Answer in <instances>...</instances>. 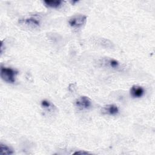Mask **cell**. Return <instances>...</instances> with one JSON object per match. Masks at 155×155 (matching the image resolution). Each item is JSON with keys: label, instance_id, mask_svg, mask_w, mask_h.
Returning a JSON list of instances; mask_svg holds the SVG:
<instances>
[{"label": "cell", "instance_id": "1", "mask_svg": "<svg viewBox=\"0 0 155 155\" xmlns=\"http://www.w3.org/2000/svg\"><path fill=\"white\" fill-rule=\"evenodd\" d=\"M18 71L9 67L2 66L1 68V79L7 82L13 84L15 82L16 76L18 74Z\"/></svg>", "mask_w": 155, "mask_h": 155}, {"label": "cell", "instance_id": "2", "mask_svg": "<svg viewBox=\"0 0 155 155\" xmlns=\"http://www.w3.org/2000/svg\"><path fill=\"white\" fill-rule=\"evenodd\" d=\"M87 18V16L83 15L74 16L68 20V24L71 27L78 28L81 27L85 23Z\"/></svg>", "mask_w": 155, "mask_h": 155}, {"label": "cell", "instance_id": "3", "mask_svg": "<svg viewBox=\"0 0 155 155\" xmlns=\"http://www.w3.org/2000/svg\"><path fill=\"white\" fill-rule=\"evenodd\" d=\"M75 105L81 110L88 109L91 106V101L88 97L82 96L76 100Z\"/></svg>", "mask_w": 155, "mask_h": 155}, {"label": "cell", "instance_id": "4", "mask_svg": "<svg viewBox=\"0 0 155 155\" xmlns=\"http://www.w3.org/2000/svg\"><path fill=\"white\" fill-rule=\"evenodd\" d=\"M20 23L24 24L31 27H39L40 26V19L34 16H30L29 18H26L24 19H21L19 21Z\"/></svg>", "mask_w": 155, "mask_h": 155}, {"label": "cell", "instance_id": "5", "mask_svg": "<svg viewBox=\"0 0 155 155\" xmlns=\"http://www.w3.org/2000/svg\"><path fill=\"white\" fill-rule=\"evenodd\" d=\"M119 111V108L116 105L114 104H108L105 105L102 109V113L107 115H116Z\"/></svg>", "mask_w": 155, "mask_h": 155}, {"label": "cell", "instance_id": "6", "mask_svg": "<svg viewBox=\"0 0 155 155\" xmlns=\"http://www.w3.org/2000/svg\"><path fill=\"white\" fill-rule=\"evenodd\" d=\"M145 93L144 88L139 85H133L130 89V95L134 98H139L143 96Z\"/></svg>", "mask_w": 155, "mask_h": 155}, {"label": "cell", "instance_id": "7", "mask_svg": "<svg viewBox=\"0 0 155 155\" xmlns=\"http://www.w3.org/2000/svg\"><path fill=\"white\" fill-rule=\"evenodd\" d=\"M13 154V150L8 145L1 143L0 144V154L10 155Z\"/></svg>", "mask_w": 155, "mask_h": 155}, {"label": "cell", "instance_id": "8", "mask_svg": "<svg viewBox=\"0 0 155 155\" xmlns=\"http://www.w3.org/2000/svg\"><path fill=\"white\" fill-rule=\"evenodd\" d=\"M44 2L45 3V4L47 6L49 7L50 8H59L61 4H62V1H54V0H46L44 1Z\"/></svg>", "mask_w": 155, "mask_h": 155}, {"label": "cell", "instance_id": "9", "mask_svg": "<svg viewBox=\"0 0 155 155\" xmlns=\"http://www.w3.org/2000/svg\"><path fill=\"white\" fill-rule=\"evenodd\" d=\"M107 64L109 66V67L112 68H119L120 67V62L114 59H110L107 61Z\"/></svg>", "mask_w": 155, "mask_h": 155}, {"label": "cell", "instance_id": "10", "mask_svg": "<svg viewBox=\"0 0 155 155\" xmlns=\"http://www.w3.org/2000/svg\"><path fill=\"white\" fill-rule=\"evenodd\" d=\"M41 106L44 108H47L48 110H50L51 108H53V105L48 100L44 99L42 100L41 102Z\"/></svg>", "mask_w": 155, "mask_h": 155}, {"label": "cell", "instance_id": "11", "mask_svg": "<svg viewBox=\"0 0 155 155\" xmlns=\"http://www.w3.org/2000/svg\"><path fill=\"white\" fill-rule=\"evenodd\" d=\"M89 153H90L89 152L85 151H78L73 153L74 154H87Z\"/></svg>", "mask_w": 155, "mask_h": 155}]
</instances>
